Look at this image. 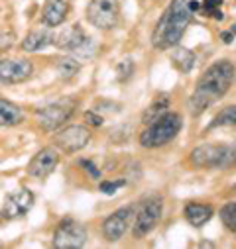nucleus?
Returning <instances> with one entry per match:
<instances>
[{
	"mask_svg": "<svg viewBox=\"0 0 236 249\" xmlns=\"http://www.w3.org/2000/svg\"><path fill=\"white\" fill-rule=\"evenodd\" d=\"M236 79L234 63L228 59H220L213 63L199 79L191 98H189V112L193 116L203 114L207 108H211L215 102H218L232 87Z\"/></svg>",
	"mask_w": 236,
	"mask_h": 249,
	"instance_id": "1",
	"label": "nucleus"
},
{
	"mask_svg": "<svg viewBox=\"0 0 236 249\" xmlns=\"http://www.w3.org/2000/svg\"><path fill=\"white\" fill-rule=\"evenodd\" d=\"M193 12L189 8V0H171L154 28L152 45L156 49H167L171 45H177L185 30L189 28Z\"/></svg>",
	"mask_w": 236,
	"mask_h": 249,
	"instance_id": "2",
	"label": "nucleus"
},
{
	"mask_svg": "<svg viewBox=\"0 0 236 249\" xmlns=\"http://www.w3.org/2000/svg\"><path fill=\"white\" fill-rule=\"evenodd\" d=\"M183 128V118L177 112H165L154 122H150V126L140 134V143L146 149H156L165 143H169L173 138Z\"/></svg>",
	"mask_w": 236,
	"mask_h": 249,
	"instance_id": "3",
	"label": "nucleus"
},
{
	"mask_svg": "<svg viewBox=\"0 0 236 249\" xmlns=\"http://www.w3.org/2000/svg\"><path fill=\"white\" fill-rule=\"evenodd\" d=\"M189 161L197 169H234L236 167V145L205 143L191 151Z\"/></svg>",
	"mask_w": 236,
	"mask_h": 249,
	"instance_id": "4",
	"label": "nucleus"
},
{
	"mask_svg": "<svg viewBox=\"0 0 236 249\" xmlns=\"http://www.w3.org/2000/svg\"><path fill=\"white\" fill-rule=\"evenodd\" d=\"M120 0H91L87 20L97 30H112L120 24Z\"/></svg>",
	"mask_w": 236,
	"mask_h": 249,
	"instance_id": "5",
	"label": "nucleus"
},
{
	"mask_svg": "<svg viewBox=\"0 0 236 249\" xmlns=\"http://www.w3.org/2000/svg\"><path fill=\"white\" fill-rule=\"evenodd\" d=\"M77 102L71 100V98H61L57 102H51L47 106H43L41 110H38V122L39 126L47 132H53V130H59L61 126H65L67 120L73 116V110H75Z\"/></svg>",
	"mask_w": 236,
	"mask_h": 249,
	"instance_id": "6",
	"label": "nucleus"
},
{
	"mask_svg": "<svg viewBox=\"0 0 236 249\" xmlns=\"http://www.w3.org/2000/svg\"><path fill=\"white\" fill-rule=\"evenodd\" d=\"M161 208H163V200L159 196H150L140 204L138 212L134 214V235L138 239L146 237L156 230L161 218Z\"/></svg>",
	"mask_w": 236,
	"mask_h": 249,
	"instance_id": "7",
	"label": "nucleus"
},
{
	"mask_svg": "<svg viewBox=\"0 0 236 249\" xmlns=\"http://www.w3.org/2000/svg\"><path fill=\"white\" fill-rule=\"evenodd\" d=\"M89 233L87 228L77 222V220H61L53 233V245L59 249H79L83 245H87Z\"/></svg>",
	"mask_w": 236,
	"mask_h": 249,
	"instance_id": "8",
	"label": "nucleus"
},
{
	"mask_svg": "<svg viewBox=\"0 0 236 249\" xmlns=\"http://www.w3.org/2000/svg\"><path fill=\"white\" fill-rule=\"evenodd\" d=\"M55 45L81 57H91L95 55V49H97L95 41L81 30V26L67 28L63 34H59V37H55Z\"/></svg>",
	"mask_w": 236,
	"mask_h": 249,
	"instance_id": "9",
	"label": "nucleus"
},
{
	"mask_svg": "<svg viewBox=\"0 0 236 249\" xmlns=\"http://www.w3.org/2000/svg\"><path fill=\"white\" fill-rule=\"evenodd\" d=\"M89 142H91V130L85 126H79V124L61 128L53 138V143L65 153H77L83 147H87Z\"/></svg>",
	"mask_w": 236,
	"mask_h": 249,
	"instance_id": "10",
	"label": "nucleus"
},
{
	"mask_svg": "<svg viewBox=\"0 0 236 249\" xmlns=\"http://www.w3.org/2000/svg\"><path fill=\"white\" fill-rule=\"evenodd\" d=\"M34 75L32 61L26 59H0V85H20Z\"/></svg>",
	"mask_w": 236,
	"mask_h": 249,
	"instance_id": "11",
	"label": "nucleus"
},
{
	"mask_svg": "<svg viewBox=\"0 0 236 249\" xmlns=\"http://www.w3.org/2000/svg\"><path fill=\"white\" fill-rule=\"evenodd\" d=\"M132 220H134V206H124V208H120V210L112 212V214L104 220V224H102V233H104V237H106L108 241H118V239H120V237L126 233V230L130 228Z\"/></svg>",
	"mask_w": 236,
	"mask_h": 249,
	"instance_id": "12",
	"label": "nucleus"
},
{
	"mask_svg": "<svg viewBox=\"0 0 236 249\" xmlns=\"http://www.w3.org/2000/svg\"><path fill=\"white\" fill-rule=\"evenodd\" d=\"M34 202H36L34 193L28 191V189H20V191H16V193H12V195L6 196L4 206H2V216L6 220L20 218V216H24V214L30 212V208L34 206Z\"/></svg>",
	"mask_w": 236,
	"mask_h": 249,
	"instance_id": "13",
	"label": "nucleus"
},
{
	"mask_svg": "<svg viewBox=\"0 0 236 249\" xmlns=\"http://www.w3.org/2000/svg\"><path fill=\"white\" fill-rule=\"evenodd\" d=\"M57 165H59V153L53 147H43L30 161L28 175L34 177V178H45V177H49L55 171Z\"/></svg>",
	"mask_w": 236,
	"mask_h": 249,
	"instance_id": "14",
	"label": "nucleus"
},
{
	"mask_svg": "<svg viewBox=\"0 0 236 249\" xmlns=\"http://www.w3.org/2000/svg\"><path fill=\"white\" fill-rule=\"evenodd\" d=\"M71 10V4L67 0H45L41 10V24L45 28H57L61 26Z\"/></svg>",
	"mask_w": 236,
	"mask_h": 249,
	"instance_id": "15",
	"label": "nucleus"
},
{
	"mask_svg": "<svg viewBox=\"0 0 236 249\" xmlns=\"http://www.w3.org/2000/svg\"><path fill=\"white\" fill-rule=\"evenodd\" d=\"M55 43V34H51L49 30H34L30 32L24 41H22V49L24 51H39V49H45L49 45Z\"/></svg>",
	"mask_w": 236,
	"mask_h": 249,
	"instance_id": "16",
	"label": "nucleus"
},
{
	"mask_svg": "<svg viewBox=\"0 0 236 249\" xmlns=\"http://www.w3.org/2000/svg\"><path fill=\"white\" fill-rule=\"evenodd\" d=\"M213 206H209V204H201V202H189L187 206H185V220L191 224V226H195V228H201V226H205L211 218H213Z\"/></svg>",
	"mask_w": 236,
	"mask_h": 249,
	"instance_id": "17",
	"label": "nucleus"
},
{
	"mask_svg": "<svg viewBox=\"0 0 236 249\" xmlns=\"http://www.w3.org/2000/svg\"><path fill=\"white\" fill-rule=\"evenodd\" d=\"M24 122V110L10 102V100H2L0 98V126L8 128V126H18Z\"/></svg>",
	"mask_w": 236,
	"mask_h": 249,
	"instance_id": "18",
	"label": "nucleus"
},
{
	"mask_svg": "<svg viewBox=\"0 0 236 249\" xmlns=\"http://www.w3.org/2000/svg\"><path fill=\"white\" fill-rule=\"evenodd\" d=\"M171 63L175 65L177 71H181V73H189L195 65V53L187 47H177L173 49L171 53Z\"/></svg>",
	"mask_w": 236,
	"mask_h": 249,
	"instance_id": "19",
	"label": "nucleus"
},
{
	"mask_svg": "<svg viewBox=\"0 0 236 249\" xmlns=\"http://www.w3.org/2000/svg\"><path fill=\"white\" fill-rule=\"evenodd\" d=\"M167 108H169V98H167V94H159V96L146 108V112H144V116H142V122H144V124L154 122L156 118H159L161 114H165Z\"/></svg>",
	"mask_w": 236,
	"mask_h": 249,
	"instance_id": "20",
	"label": "nucleus"
},
{
	"mask_svg": "<svg viewBox=\"0 0 236 249\" xmlns=\"http://www.w3.org/2000/svg\"><path fill=\"white\" fill-rule=\"evenodd\" d=\"M220 126H236V104L220 110L215 120L209 124V130H215V128H220Z\"/></svg>",
	"mask_w": 236,
	"mask_h": 249,
	"instance_id": "21",
	"label": "nucleus"
},
{
	"mask_svg": "<svg viewBox=\"0 0 236 249\" xmlns=\"http://www.w3.org/2000/svg\"><path fill=\"white\" fill-rule=\"evenodd\" d=\"M222 2L224 0H203L199 12H203V16H207V18H215L216 22H222L224 20V14L220 10Z\"/></svg>",
	"mask_w": 236,
	"mask_h": 249,
	"instance_id": "22",
	"label": "nucleus"
},
{
	"mask_svg": "<svg viewBox=\"0 0 236 249\" xmlns=\"http://www.w3.org/2000/svg\"><path fill=\"white\" fill-rule=\"evenodd\" d=\"M220 220L230 231L236 233V202H228L220 208Z\"/></svg>",
	"mask_w": 236,
	"mask_h": 249,
	"instance_id": "23",
	"label": "nucleus"
},
{
	"mask_svg": "<svg viewBox=\"0 0 236 249\" xmlns=\"http://www.w3.org/2000/svg\"><path fill=\"white\" fill-rule=\"evenodd\" d=\"M59 71H61L63 77H73L79 71V63L75 59H71V57L61 59V61H59Z\"/></svg>",
	"mask_w": 236,
	"mask_h": 249,
	"instance_id": "24",
	"label": "nucleus"
},
{
	"mask_svg": "<svg viewBox=\"0 0 236 249\" xmlns=\"http://www.w3.org/2000/svg\"><path fill=\"white\" fill-rule=\"evenodd\" d=\"M124 184H126L124 178H118V180H102L98 189H100L102 195H114V193L120 189V186H124Z\"/></svg>",
	"mask_w": 236,
	"mask_h": 249,
	"instance_id": "25",
	"label": "nucleus"
},
{
	"mask_svg": "<svg viewBox=\"0 0 236 249\" xmlns=\"http://www.w3.org/2000/svg\"><path fill=\"white\" fill-rule=\"evenodd\" d=\"M81 167H85V169L91 173L93 178H100V171H98V167H97L91 159H83V161H81Z\"/></svg>",
	"mask_w": 236,
	"mask_h": 249,
	"instance_id": "26",
	"label": "nucleus"
},
{
	"mask_svg": "<svg viewBox=\"0 0 236 249\" xmlns=\"http://www.w3.org/2000/svg\"><path fill=\"white\" fill-rule=\"evenodd\" d=\"M85 120H87V124L89 126H93V128H97V126H102V118L100 116H97L95 112H85Z\"/></svg>",
	"mask_w": 236,
	"mask_h": 249,
	"instance_id": "27",
	"label": "nucleus"
},
{
	"mask_svg": "<svg viewBox=\"0 0 236 249\" xmlns=\"http://www.w3.org/2000/svg\"><path fill=\"white\" fill-rule=\"evenodd\" d=\"M220 39H222L224 43H232V39H234V32H230V30L222 32V34H220Z\"/></svg>",
	"mask_w": 236,
	"mask_h": 249,
	"instance_id": "28",
	"label": "nucleus"
},
{
	"mask_svg": "<svg viewBox=\"0 0 236 249\" xmlns=\"http://www.w3.org/2000/svg\"><path fill=\"white\" fill-rule=\"evenodd\" d=\"M230 32H236V24H234V26H232V30H230Z\"/></svg>",
	"mask_w": 236,
	"mask_h": 249,
	"instance_id": "29",
	"label": "nucleus"
},
{
	"mask_svg": "<svg viewBox=\"0 0 236 249\" xmlns=\"http://www.w3.org/2000/svg\"><path fill=\"white\" fill-rule=\"evenodd\" d=\"M234 6H236V0H234Z\"/></svg>",
	"mask_w": 236,
	"mask_h": 249,
	"instance_id": "30",
	"label": "nucleus"
}]
</instances>
